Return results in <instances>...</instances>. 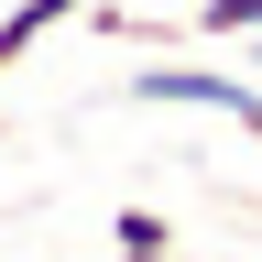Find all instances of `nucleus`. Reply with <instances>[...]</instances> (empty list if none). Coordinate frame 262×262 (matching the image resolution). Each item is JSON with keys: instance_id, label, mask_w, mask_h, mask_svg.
<instances>
[{"instance_id": "3", "label": "nucleus", "mask_w": 262, "mask_h": 262, "mask_svg": "<svg viewBox=\"0 0 262 262\" xmlns=\"http://www.w3.org/2000/svg\"><path fill=\"white\" fill-rule=\"evenodd\" d=\"M77 11H88V0H11V11H0V77H11V66L44 44L55 22H77Z\"/></svg>"}, {"instance_id": "5", "label": "nucleus", "mask_w": 262, "mask_h": 262, "mask_svg": "<svg viewBox=\"0 0 262 262\" xmlns=\"http://www.w3.org/2000/svg\"><path fill=\"white\" fill-rule=\"evenodd\" d=\"M241 77H262V33H241Z\"/></svg>"}, {"instance_id": "2", "label": "nucleus", "mask_w": 262, "mask_h": 262, "mask_svg": "<svg viewBox=\"0 0 262 262\" xmlns=\"http://www.w3.org/2000/svg\"><path fill=\"white\" fill-rule=\"evenodd\" d=\"M77 22L98 33V44H153V55H175V44H196L186 22H142V11H131V0H88Z\"/></svg>"}, {"instance_id": "4", "label": "nucleus", "mask_w": 262, "mask_h": 262, "mask_svg": "<svg viewBox=\"0 0 262 262\" xmlns=\"http://www.w3.org/2000/svg\"><path fill=\"white\" fill-rule=\"evenodd\" d=\"M110 251H120V262H175V219L120 208V219H110Z\"/></svg>"}, {"instance_id": "1", "label": "nucleus", "mask_w": 262, "mask_h": 262, "mask_svg": "<svg viewBox=\"0 0 262 262\" xmlns=\"http://www.w3.org/2000/svg\"><path fill=\"white\" fill-rule=\"evenodd\" d=\"M131 110H208L229 131H251L262 142V77H241V66H219V55H153V66H131Z\"/></svg>"}]
</instances>
